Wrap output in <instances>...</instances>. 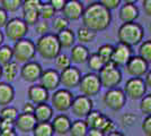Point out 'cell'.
Returning <instances> with one entry per match:
<instances>
[{
    "instance_id": "obj_3",
    "label": "cell",
    "mask_w": 151,
    "mask_h": 136,
    "mask_svg": "<svg viewBox=\"0 0 151 136\" xmlns=\"http://www.w3.org/2000/svg\"><path fill=\"white\" fill-rule=\"evenodd\" d=\"M35 45H36V52L46 60L54 59L62 50L57 34L53 33H47L45 35L40 36Z\"/></svg>"
},
{
    "instance_id": "obj_35",
    "label": "cell",
    "mask_w": 151,
    "mask_h": 136,
    "mask_svg": "<svg viewBox=\"0 0 151 136\" xmlns=\"http://www.w3.org/2000/svg\"><path fill=\"white\" fill-rule=\"evenodd\" d=\"M23 1L24 0H0V5L7 13H15L22 8Z\"/></svg>"
},
{
    "instance_id": "obj_18",
    "label": "cell",
    "mask_w": 151,
    "mask_h": 136,
    "mask_svg": "<svg viewBox=\"0 0 151 136\" xmlns=\"http://www.w3.org/2000/svg\"><path fill=\"white\" fill-rule=\"evenodd\" d=\"M85 7L80 0H67L62 9V16L69 20H78L82 17Z\"/></svg>"
},
{
    "instance_id": "obj_17",
    "label": "cell",
    "mask_w": 151,
    "mask_h": 136,
    "mask_svg": "<svg viewBox=\"0 0 151 136\" xmlns=\"http://www.w3.org/2000/svg\"><path fill=\"white\" fill-rule=\"evenodd\" d=\"M38 81H40L38 84H41L49 92H51V91L54 92L61 85L60 84V73H59V71L53 69V68L43 71Z\"/></svg>"
},
{
    "instance_id": "obj_23",
    "label": "cell",
    "mask_w": 151,
    "mask_h": 136,
    "mask_svg": "<svg viewBox=\"0 0 151 136\" xmlns=\"http://www.w3.org/2000/svg\"><path fill=\"white\" fill-rule=\"evenodd\" d=\"M90 52H89L88 48L85 44H75L71 48L70 51V59L72 63L75 64H85L87 63Z\"/></svg>"
},
{
    "instance_id": "obj_39",
    "label": "cell",
    "mask_w": 151,
    "mask_h": 136,
    "mask_svg": "<svg viewBox=\"0 0 151 136\" xmlns=\"http://www.w3.org/2000/svg\"><path fill=\"white\" fill-rule=\"evenodd\" d=\"M52 27H53V30H55L57 32H61L63 30L69 28V20H67L65 17H63V16L53 17Z\"/></svg>"
},
{
    "instance_id": "obj_4",
    "label": "cell",
    "mask_w": 151,
    "mask_h": 136,
    "mask_svg": "<svg viewBox=\"0 0 151 136\" xmlns=\"http://www.w3.org/2000/svg\"><path fill=\"white\" fill-rule=\"evenodd\" d=\"M98 76L101 79V87H105L106 90L115 89L121 84L122 82V71L117 66H115L112 63H107L105 66L101 68V71H98Z\"/></svg>"
},
{
    "instance_id": "obj_53",
    "label": "cell",
    "mask_w": 151,
    "mask_h": 136,
    "mask_svg": "<svg viewBox=\"0 0 151 136\" xmlns=\"http://www.w3.org/2000/svg\"><path fill=\"white\" fill-rule=\"evenodd\" d=\"M0 136H18L16 129L13 130H0Z\"/></svg>"
},
{
    "instance_id": "obj_48",
    "label": "cell",
    "mask_w": 151,
    "mask_h": 136,
    "mask_svg": "<svg viewBox=\"0 0 151 136\" xmlns=\"http://www.w3.org/2000/svg\"><path fill=\"white\" fill-rule=\"evenodd\" d=\"M16 129L15 121L9 119H1V130H13Z\"/></svg>"
},
{
    "instance_id": "obj_38",
    "label": "cell",
    "mask_w": 151,
    "mask_h": 136,
    "mask_svg": "<svg viewBox=\"0 0 151 136\" xmlns=\"http://www.w3.org/2000/svg\"><path fill=\"white\" fill-rule=\"evenodd\" d=\"M113 50H114V45L103 44L98 48L97 53H98V55H99V57L105 61V64H107V63H109V61H111V59H112V56H113Z\"/></svg>"
},
{
    "instance_id": "obj_10",
    "label": "cell",
    "mask_w": 151,
    "mask_h": 136,
    "mask_svg": "<svg viewBox=\"0 0 151 136\" xmlns=\"http://www.w3.org/2000/svg\"><path fill=\"white\" fill-rule=\"evenodd\" d=\"M126 95L124 91L115 87V89H111L107 90L106 93L103 97V102L105 104V107L108 108L109 110L113 111H120L121 109L124 108L126 103Z\"/></svg>"
},
{
    "instance_id": "obj_9",
    "label": "cell",
    "mask_w": 151,
    "mask_h": 136,
    "mask_svg": "<svg viewBox=\"0 0 151 136\" xmlns=\"http://www.w3.org/2000/svg\"><path fill=\"white\" fill-rule=\"evenodd\" d=\"M75 95L68 89H58L54 91L51 97L52 108L59 112H65L71 109Z\"/></svg>"
},
{
    "instance_id": "obj_30",
    "label": "cell",
    "mask_w": 151,
    "mask_h": 136,
    "mask_svg": "<svg viewBox=\"0 0 151 136\" xmlns=\"http://www.w3.org/2000/svg\"><path fill=\"white\" fill-rule=\"evenodd\" d=\"M32 133H33L34 136H53L54 135V130H53V127H52L51 121L50 123H37Z\"/></svg>"
},
{
    "instance_id": "obj_29",
    "label": "cell",
    "mask_w": 151,
    "mask_h": 136,
    "mask_svg": "<svg viewBox=\"0 0 151 136\" xmlns=\"http://www.w3.org/2000/svg\"><path fill=\"white\" fill-rule=\"evenodd\" d=\"M88 132L89 127L88 125L86 124V121L82 120V119H78V120L72 121L69 134L70 136H87Z\"/></svg>"
},
{
    "instance_id": "obj_36",
    "label": "cell",
    "mask_w": 151,
    "mask_h": 136,
    "mask_svg": "<svg viewBox=\"0 0 151 136\" xmlns=\"http://www.w3.org/2000/svg\"><path fill=\"white\" fill-rule=\"evenodd\" d=\"M141 58H143L148 63H151V40H147L141 42V44L139 47V55Z\"/></svg>"
},
{
    "instance_id": "obj_33",
    "label": "cell",
    "mask_w": 151,
    "mask_h": 136,
    "mask_svg": "<svg viewBox=\"0 0 151 136\" xmlns=\"http://www.w3.org/2000/svg\"><path fill=\"white\" fill-rule=\"evenodd\" d=\"M14 59V52L13 48L9 47V45L2 44L0 47V65L4 66L13 61Z\"/></svg>"
},
{
    "instance_id": "obj_32",
    "label": "cell",
    "mask_w": 151,
    "mask_h": 136,
    "mask_svg": "<svg viewBox=\"0 0 151 136\" xmlns=\"http://www.w3.org/2000/svg\"><path fill=\"white\" fill-rule=\"evenodd\" d=\"M54 61H55V69L61 71L69 68L72 63L70 59V56H68L67 53H62V52H60L54 58Z\"/></svg>"
},
{
    "instance_id": "obj_44",
    "label": "cell",
    "mask_w": 151,
    "mask_h": 136,
    "mask_svg": "<svg viewBox=\"0 0 151 136\" xmlns=\"http://www.w3.org/2000/svg\"><path fill=\"white\" fill-rule=\"evenodd\" d=\"M49 30H50V25H49V23L44 20H42V22H37V23L35 24V31H36V33L40 34L41 36L47 34V33H49Z\"/></svg>"
},
{
    "instance_id": "obj_37",
    "label": "cell",
    "mask_w": 151,
    "mask_h": 136,
    "mask_svg": "<svg viewBox=\"0 0 151 136\" xmlns=\"http://www.w3.org/2000/svg\"><path fill=\"white\" fill-rule=\"evenodd\" d=\"M18 110L13 107V105H6V107H2V109L0 110V118L1 119H9V120H16L17 117H18Z\"/></svg>"
},
{
    "instance_id": "obj_55",
    "label": "cell",
    "mask_w": 151,
    "mask_h": 136,
    "mask_svg": "<svg viewBox=\"0 0 151 136\" xmlns=\"http://www.w3.org/2000/svg\"><path fill=\"white\" fill-rule=\"evenodd\" d=\"M107 136H125L122 132H119V130H113L111 133H108Z\"/></svg>"
},
{
    "instance_id": "obj_31",
    "label": "cell",
    "mask_w": 151,
    "mask_h": 136,
    "mask_svg": "<svg viewBox=\"0 0 151 136\" xmlns=\"http://www.w3.org/2000/svg\"><path fill=\"white\" fill-rule=\"evenodd\" d=\"M87 64H88V68L90 71H93V73H98L105 66V61L99 57L97 52H95V53H90Z\"/></svg>"
},
{
    "instance_id": "obj_45",
    "label": "cell",
    "mask_w": 151,
    "mask_h": 136,
    "mask_svg": "<svg viewBox=\"0 0 151 136\" xmlns=\"http://www.w3.org/2000/svg\"><path fill=\"white\" fill-rule=\"evenodd\" d=\"M98 2L107 8L108 10H114L121 5L122 0H98Z\"/></svg>"
},
{
    "instance_id": "obj_2",
    "label": "cell",
    "mask_w": 151,
    "mask_h": 136,
    "mask_svg": "<svg viewBox=\"0 0 151 136\" xmlns=\"http://www.w3.org/2000/svg\"><path fill=\"white\" fill-rule=\"evenodd\" d=\"M143 36H145V30L137 22L123 23L117 31L119 42L124 43L131 48L140 44L143 40Z\"/></svg>"
},
{
    "instance_id": "obj_61",
    "label": "cell",
    "mask_w": 151,
    "mask_h": 136,
    "mask_svg": "<svg viewBox=\"0 0 151 136\" xmlns=\"http://www.w3.org/2000/svg\"><path fill=\"white\" fill-rule=\"evenodd\" d=\"M45 1H46V0H45ZM47 1H49V0H47Z\"/></svg>"
},
{
    "instance_id": "obj_19",
    "label": "cell",
    "mask_w": 151,
    "mask_h": 136,
    "mask_svg": "<svg viewBox=\"0 0 151 136\" xmlns=\"http://www.w3.org/2000/svg\"><path fill=\"white\" fill-rule=\"evenodd\" d=\"M27 97L35 105L44 103L49 100L50 94L49 91L44 89L41 84H33L27 90Z\"/></svg>"
},
{
    "instance_id": "obj_25",
    "label": "cell",
    "mask_w": 151,
    "mask_h": 136,
    "mask_svg": "<svg viewBox=\"0 0 151 136\" xmlns=\"http://www.w3.org/2000/svg\"><path fill=\"white\" fill-rule=\"evenodd\" d=\"M15 99V89L10 83L0 82V107H6Z\"/></svg>"
},
{
    "instance_id": "obj_6",
    "label": "cell",
    "mask_w": 151,
    "mask_h": 136,
    "mask_svg": "<svg viewBox=\"0 0 151 136\" xmlns=\"http://www.w3.org/2000/svg\"><path fill=\"white\" fill-rule=\"evenodd\" d=\"M85 121L89 128H98L105 134L115 130V124L113 120L97 110L90 111L85 118Z\"/></svg>"
},
{
    "instance_id": "obj_13",
    "label": "cell",
    "mask_w": 151,
    "mask_h": 136,
    "mask_svg": "<svg viewBox=\"0 0 151 136\" xmlns=\"http://www.w3.org/2000/svg\"><path fill=\"white\" fill-rule=\"evenodd\" d=\"M81 71L76 66H70L60 73V84L63 85V89H75L79 86L81 81Z\"/></svg>"
},
{
    "instance_id": "obj_11",
    "label": "cell",
    "mask_w": 151,
    "mask_h": 136,
    "mask_svg": "<svg viewBox=\"0 0 151 136\" xmlns=\"http://www.w3.org/2000/svg\"><path fill=\"white\" fill-rule=\"evenodd\" d=\"M123 91L126 97L131 100H141L147 93V84L142 77H131L126 81Z\"/></svg>"
},
{
    "instance_id": "obj_51",
    "label": "cell",
    "mask_w": 151,
    "mask_h": 136,
    "mask_svg": "<svg viewBox=\"0 0 151 136\" xmlns=\"http://www.w3.org/2000/svg\"><path fill=\"white\" fill-rule=\"evenodd\" d=\"M142 7H143V10H145V15L148 17H151V0H143Z\"/></svg>"
},
{
    "instance_id": "obj_20",
    "label": "cell",
    "mask_w": 151,
    "mask_h": 136,
    "mask_svg": "<svg viewBox=\"0 0 151 136\" xmlns=\"http://www.w3.org/2000/svg\"><path fill=\"white\" fill-rule=\"evenodd\" d=\"M36 119L34 115H31V113H25V112H22L19 113L17 119L15 120V126H16V129L22 132V133H31L33 132L34 127L36 126Z\"/></svg>"
},
{
    "instance_id": "obj_27",
    "label": "cell",
    "mask_w": 151,
    "mask_h": 136,
    "mask_svg": "<svg viewBox=\"0 0 151 136\" xmlns=\"http://www.w3.org/2000/svg\"><path fill=\"white\" fill-rule=\"evenodd\" d=\"M1 67H2V77L6 79L7 83H13L18 75V71H20L18 63L13 60Z\"/></svg>"
},
{
    "instance_id": "obj_5",
    "label": "cell",
    "mask_w": 151,
    "mask_h": 136,
    "mask_svg": "<svg viewBox=\"0 0 151 136\" xmlns=\"http://www.w3.org/2000/svg\"><path fill=\"white\" fill-rule=\"evenodd\" d=\"M14 59L18 64H26L28 61H32L36 55V45L31 39L18 40L15 42L13 47Z\"/></svg>"
},
{
    "instance_id": "obj_14",
    "label": "cell",
    "mask_w": 151,
    "mask_h": 136,
    "mask_svg": "<svg viewBox=\"0 0 151 136\" xmlns=\"http://www.w3.org/2000/svg\"><path fill=\"white\" fill-rule=\"evenodd\" d=\"M42 73H43V68L41 64L32 60L20 67L19 75L23 78V81H25L27 83H35L40 79Z\"/></svg>"
},
{
    "instance_id": "obj_16",
    "label": "cell",
    "mask_w": 151,
    "mask_h": 136,
    "mask_svg": "<svg viewBox=\"0 0 151 136\" xmlns=\"http://www.w3.org/2000/svg\"><path fill=\"white\" fill-rule=\"evenodd\" d=\"M132 48L129 45L124 44L119 42L116 45H114L113 50V56L111 61L113 63L115 66L121 67V66H125L126 63L130 60V58L132 57Z\"/></svg>"
},
{
    "instance_id": "obj_28",
    "label": "cell",
    "mask_w": 151,
    "mask_h": 136,
    "mask_svg": "<svg viewBox=\"0 0 151 136\" xmlns=\"http://www.w3.org/2000/svg\"><path fill=\"white\" fill-rule=\"evenodd\" d=\"M96 34L97 33L93 30H90L86 26H81V27L78 28L76 38L80 42V44H86V43L94 42V40L96 39Z\"/></svg>"
},
{
    "instance_id": "obj_41",
    "label": "cell",
    "mask_w": 151,
    "mask_h": 136,
    "mask_svg": "<svg viewBox=\"0 0 151 136\" xmlns=\"http://www.w3.org/2000/svg\"><path fill=\"white\" fill-rule=\"evenodd\" d=\"M140 110L145 116L151 115V93L145 94L140 101Z\"/></svg>"
},
{
    "instance_id": "obj_47",
    "label": "cell",
    "mask_w": 151,
    "mask_h": 136,
    "mask_svg": "<svg viewBox=\"0 0 151 136\" xmlns=\"http://www.w3.org/2000/svg\"><path fill=\"white\" fill-rule=\"evenodd\" d=\"M49 2L54 8L55 12H62V9L67 4V0H49Z\"/></svg>"
},
{
    "instance_id": "obj_52",
    "label": "cell",
    "mask_w": 151,
    "mask_h": 136,
    "mask_svg": "<svg viewBox=\"0 0 151 136\" xmlns=\"http://www.w3.org/2000/svg\"><path fill=\"white\" fill-rule=\"evenodd\" d=\"M87 136H105V133L101 132V129H98V128H89Z\"/></svg>"
},
{
    "instance_id": "obj_60",
    "label": "cell",
    "mask_w": 151,
    "mask_h": 136,
    "mask_svg": "<svg viewBox=\"0 0 151 136\" xmlns=\"http://www.w3.org/2000/svg\"><path fill=\"white\" fill-rule=\"evenodd\" d=\"M0 130H1V118H0Z\"/></svg>"
},
{
    "instance_id": "obj_26",
    "label": "cell",
    "mask_w": 151,
    "mask_h": 136,
    "mask_svg": "<svg viewBox=\"0 0 151 136\" xmlns=\"http://www.w3.org/2000/svg\"><path fill=\"white\" fill-rule=\"evenodd\" d=\"M57 36L58 40H59V43H60L62 49H71L75 45L76 34L70 28L63 30L61 32H58Z\"/></svg>"
},
{
    "instance_id": "obj_49",
    "label": "cell",
    "mask_w": 151,
    "mask_h": 136,
    "mask_svg": "<svg viewBox=\"0 0 151 136\" xmlns=\"http://www.w3.org/2000/svg\"><path fill=\"white\" fill-rule=\"evenodd\" d=\"M8 20H9V18H8V13H7L2 7L0 6V30L6 26Z\"/></svg>"
},
{
    "instance_id": "obj_34",
    "label": "cell",
    "mask_w": 151,
    "mask_h": 136,
    "mask_svg": "<svg viewBox=\"0 0 151 136\" xmlns=\"http://www.w3.org/2000/svg\"><path fill=\"white\" fill-rule=\"evenodd\" d=\"M38 13H40V18H42V20H52V18L55 16V13H57V12H55L54 8L50 5V2H42Z\"/></svg>"
},
{
    "instance_id": "obj_59",
    "label": "cell",
    "mask_w": 151,
    "mask_h": 136,
    "mask_svg": "<svg viewBox=\"0 0 151 136\" xmlns=\"http://www.w3.org/2000/svg\"><path fill=\"white\" fill-rule=\"evenodd\" d=\"M149 32H150V35H151V23H150V26H149Z\"/></svg>"
},
{
    "instance_id": "obj_50",
    "label": "cell",
    "mask_w": 151,
    "mask_h": 136,
    "mask_svg": "<svg viewBox=\"0 0 151 136\" xmlns=\"http://www.w3.org/2000/svg\"><path fill=\"white\" fill-rule=\"evenodd\" d=\"M35 104L31 102V101H28V102H26L24 104V107H23V112H25V113H31V115H34V111H35Z\"/></svg>"
},
{
    "instance_id": "obj_12",
    "label": "cell",
    "mask_w": 151,
    "mask_h": 136,
    "mask_svg": "<svg viewBox=\"0 0 151 136\" xmlns=\"http://www.w3.org/2000/svg\"><path fill=\"white\" fill-rule=\"evenodd\" d=\"M93 108H94V102L91 97L82 95V94L75 97L72 101V105H71L72 113L79 119H85L90 111L94 110Z\"/></svg>"
},
{
    "instance_id": "obj_57",
    "label": "cell",
    "mask_w": 151,
    "mask_h": 136,
    "mask_svg": "<svg viewBox=\"0 0 151 136\" xmlns=\"http://www.w3.org/2000/svg\"><path fill=\"white\" fill-rule=\"evenodd\" d=\"M122 1H124V4H133V5H135L139 0H122Z\"/></svg>"
},
{
    "instance_id": "obj_8",
    "label": "cell",
    "mask_w": 151,
    "mask_h": 136,
    "mask_svg": "<svg viewBox=\"0 0 151 136\" xmlns=\"http://www.w3.org/2000/svg\"><path fill=\"white\" fill-rule=\"evenodd\" d=\"M4 28H5V35L14 42L24 39L28 32V25L23 20V18L18 17L10 18Z\"/></svg>"
},
{
    "instance_id": "obj_15",
    "label": "cell",
    "mask_w": 151,
    "mask_h": 136,
    "mask_svg": "<svg viewBox=\"0 0 151 136\" xmlns=\"http://www.w3.org/2000/svg\"><path fill=\"white\" fill-rule=\"evenodd\" d=\"M125 69L132 77H142L149 71V64L140 56H132L126 63Z\"/></svg>"
},
{
    "instance_id": "obj_1",
    "label": "cell",
    "mask_w": 151,
    "mask_h": 136,
    "mask_svg": "<svg viewBox=\"0 0 151 136\" xmlns=\"http://www.w3.org/2000/svg\"><path fill=\"white\" fill-rule=\"evenodd\" d=\"M82 24L95 32H103L107 30L112 23L111 10L99 4L98 1L91 2L85 8L82 14Z\"/></svg>"
},
{
    "instance_id": "obj_21",
    "label": "cell",
    "mask_w": 151,
    "mask_h": 136,
    "mask_svg": "<svg viewBox=\"0 0 151 136\" xmlns=\"http://www.w3.org/2000/svg\"><path fill=\"white\" fill-rule=\"evenodd\" d=\"M52 127L54 130V134H57L59 136H65L69 134L70 127H71V119L67 115H58L52 119Z\"/></svg>"
},
{
    "instance_id": "obj_24",
    "label": "cell",
    "mask_w": 151,
    "mask_h": 136,
    "mask_svg": "<svg viewBox=\"0 0 151 136\" xmlns=\"http://www.w3.org/2000/svg\"><path fill=\"white\" fill-rule=\"evenodd\" d=\"M34 117H35L37 123H50L53 119V108H52V105L47 104L46 102L37 104L35 107Z\"/></svg>"
},
{
    "instance_id": "obj_22",
    "label": "cell",
    "mask_w": 151,
    "mask_h": 136,
    "mask_svg": "<svg viewBox=\"0 0 151 136\" xmlns=\"http://www.w3.org/2000/svg\"><path fill=\"white\" fill-rule=\"evenodd\" d=\"M140 10L137 5L133 4H124L120 8L119 17L123 23H132L138 20Z\"/></svg>"
},
{
    "instance_id": "obj_43",
    "label": "cell",
    "mask_w": 151,
    "mask_h": 136,
    "mask_svg": "<svg viewBox=\"0 0 151 136\" xmlns=\"http://www.w3.org/2000/svg\"><path fill=\"white\" fill-rule=\"evenodd\" d=\"M135 120H137V117H135V115H133L132 112L124 113L123 116L121 117V124L124 127H131V126H133L134 123H135Z\"/></svg>"
},
{
    "instance_id": "obj_40",
    "label": "cell",
    "mask_w": 151,
    "mask_h": 136,
    "mask_svg": "<svg viewBox=\"0 0 151 136\" xmlns=\"http://www.w3.org/2000/svg\"><path fill=\"white\" fill-rule=\"evenodd\" d=\"M42 5V0H24L22 9L23 12H38Z\"/></svg>"
},
{
    "instance_id": "obj_58",
    "label": "cell",
    "mask_w": 151,
    "mask_h": 136,
    "mask_svg": "<svg viewBox=\"0 0 151 136\" xmlns=\"http://www.w3.org/2000/svg\"><path fill=\"white\" fill-rule=\"evenodd\" d=\"M2 78V67H1V65H0V79Z\"/></svg>"
},
{
    "instance_id": "obj_7",
    "label": "cell",
    "mask_w": 151,
    "mask_h": 136,
    "mask_svg": "<svg viewBox=\"0 0 151 136\" xmlns=\"http://www.w3.org/2000/svg\"><path fill=\"white\" fill-rule=\"evenodd\" d=\"M79 91L82 95L93 97H96L101 90V83L98 74L96 73H88L81 77L79 83Z\"/></svg>"
},
{
    "instance_id": "obj_56",
    "label": "cell",
    "mask_w": 151,
    "mask_h": 136,
    "mask_svg": "<svg viewBox=\"0 0 151 136\" xmlns=\"http://www.w3.org/2000/svg\"><path fill=\"white\" fill-rule=\"evenodd\" d=\"M4 40H5V34L1 32V30H0V47L4 44Z\"/></svg>"
},
{
    "instance_id": "obj_46",
    "label": "cell",
    "mask_w": 151,
    "mask_h": 136,
    "mask_svg": "<svg viewBox=\"0 0 151 136\" xmlns=\"http://www.w3.org/2000/svg\"><path fill=\"white\" fill-rule=\"evenodd\" d=\"M141 128L145 136H151V115L145 116L143 121L141 124Z\"/></svg>"
},
{
    "instance_id": "obj_42",
    "label": "cell",
    "mask_w": 151,
    "mask_h": 136,
    "mask_svg": "<svg viewBox=\"0 0 151 136\" xmlns=\"http://www.w3.org/2000/svg\"><path fill=\"white\" fill-rule=\"evenodd\" d=\"M40 20L38 12H23V20L27 25H35Z\"/></svg>"
},
{
    "instance_id": "obj_54",
    "label": "cell",
    "mask_w": 151,
    "mask_h": 136,
    "mask_svg": "<svg viewBox=\"0 0 151 136\" xmlns=\"http://www.w3.org/2000/svg\"><path fill=\"white\" fill-rule=\"evenodd\" d=\"M145 84H147V87L151 89V68L145 75Z\"/></svg>"
}]
</instances>
